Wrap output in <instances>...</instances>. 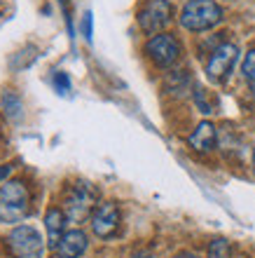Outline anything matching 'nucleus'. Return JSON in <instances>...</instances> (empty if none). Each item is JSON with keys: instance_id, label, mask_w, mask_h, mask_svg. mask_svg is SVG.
<instances>
[{"instance_id": "obj_18", "label": "nucleus", "mask_w": 255, "mask_h": 258, "mask_svg": "<svg viewBox=\"0 0 255 258\" xmlns=\"http://www.w3.org/2000/svg\"><path fill=\"white\" fill-rule=\"evenodd\" d=\"M174 258H197L195 253H190V251H181V253H176Z\"/></svg>"}, {"instance_id": "obj_19", "label": "nucleus", "mask_w": 255, "mask_h": 258, "mask_svg": "<svg viewBox=\"0 0 255 258\" xmlns=\"http://www.w3.org/2000/svg\"><path fill=\"white\" fill-rule=\"evenodd\" d=\"M131 258H154L152 253H148V251H138V253H134Z\"/></svg>"}, {"instance_id": "obj_16", "label": "nucleus", "mask_w": 255, "mask_h": 258, "mask_svg": "<svg viewBox=\"0 0 255 258\" xmlns=\"http://www.w3.org/2000/svg\"><path fill=\"white\" fill-rule=\"evenodd\" d=\"M82 33L92 42V12H84V17H82Z\"/></svg>"}, {"instance_id": "obj_11", "label": "nucleus", "mask_w": 255, "mask_h": 258, "mask_svg": "<svg viewBox=\"0 0 255 258\" xmlns=\"http://www.w3.org/2000/svg\"><path fill=\"white\" fill-rule=\"evenodd\" d=\"M66 223H68V218H66V214H63V209L52 207V209L45 214V228H47V237H49L47 244L52 246V249L59 246V239L63 237V232H66Z\"/></svg>"}, {"instance_id": "obj_15", "label": "nucleus", "mask_w": 255, "mask_h": 258, "mask_svg": "<svg viewBox=\"0 0 255 258\" xmlns=\"http://www.w3.org/2000/svg\"><path fill=\"white\" fill-rule=\"evenodd\" d=\"M54 87H56L59 94H68V92H70V78H68V73L56 71V73H54Z\"/></svg>"}, {"instance_id": "obj_12", "label": "nucleus", "mask_w": 255, "mask_h": 258, "mask_svg": "<svg viewBox=\"0 0 255 258\" xmlns=\"http://www.w3.org/2000/svg\"><path fill=\"white\" fill-rule=\"evenodd\" d=\"M0 108L10 120H19L24 115V106H21V99L14 92H5L3 99H0Z\"/></svg>"}, {"instance_id": "obj_3", "label": "nucleus", "mask_w": 255, "mask_h": 258, "mask_svg": "<svg viewBox=\"0 0 255 258\" xmlns=\"http://www.w3.org/2000/svg\"><path fill=\"white\" fill-rule=\"evenodd\" d=\"M99 190L87 181H77L66 190L63 195V214L68 223H82L89 214H94Z\"/></svg>"}, {"instance_id": "obj_6", "label": "nucleus", "mask_w": 255, "mask_h": 258, "mask_svg": "<svg viewBox=\"0 0 255 258\" xmlns=\"http://www.w3.org/2000/svg\"><path fill=\"white\" fill-rule=\"evenodd\" d=\"M236 59H239V47H236L234 42H222V45H218L206 61L208 80L215 82V85L225 82L229 78V73H232Z\"/></svg>"}, {"instance_id": "obj_4", "label": "nucleus", "mask_w": 255, "mask_h": 258, "mask_svg": "<svg viewBox=\"0 0 255 258\" xmlns=\"http://www.w3.org/2000/svg\"><path fill=\"white\" fill-rule=\"evenodd\" d=\"M7 251L12 258H42L45 256V239L31 225H14L5 237Z\"/></svg>"}, {"instance_id": "obj_7", "label": "nucleus", "mask_w": 255, "mask_h": 258, "mask_svg": "<svg viewBox=\"0 0 255 258\" xmlns=\"http://www.w3.org/2000/svg\"><path fill=\"white\" fill-rule=\"evenodd\" d=\"M145 54L159 68H171L181 59V42L171 33H157L145 42Z\"/></svg>"}, {"instance_id": "obj_2", "label": "nucleus", "mask_w": 255, "mask_h": 258, "mask_svg": "<svg viewBox=\"0 0 255 258\" xmlns=\"http://www.w3.org/2000/svg\"><path fill=\"white\" fill-rule=\"evenodd\" d=\"M181 26L192 33H202L222 21V7L215 0H188L181 10Z\"/></svg>"}, {"instance_id": "obj_13", "label": "nucleus", "mask_w": 255, "mask_h": 258, "mask_svg": "<svg viewBox=\"0 0 255 258\" xmlns=\"http://www.w3.org/2000/svg\"><path fill=\"white\" fill-rule=\"evenodd\" d=\"M241 73H243V78H246L250 85H255V47L248 49V52H246V56H243Z\"/></svg>"}, {"instance_id": "obj_8", "label": "nucleus", "mask_w": 255, "mask_h": 258, "mask_svg": "<svg viewBox=\"0 0 255 258\" xmlns=\"http://www.w3.org/2000/svg\"><path fill=\"white\" fill-rule=\"evenodd\" d=\"M120 209H117V204L115 202H103L99 204L92 214V232H94L96 237L101 239H108L113 237L117 228H120Z\"/></svg>"}, {"instance_id": "obj_14", "label": "nucleus", "mask_w": 255, "mask_h": 258, "mask_svg": "<svg viewBox=\"0 0 255 258\" xmlns=\"http://www.w3.org/2000/svg\"><path fill=\"white\" fill-rule=\"evenodd\" d=\"M208 258H232L229 253V244L225 239H213L208 246Z\"/></svg>"}, {"instance_id": "obj_20", "label": "nucleus", "mask_w": 255, "mask_h": 258, "mask_svg": "<svg viewBox=\"0 0 255 258\" xmlns=\"http://www.w3.org/2000/svg\"><path fill=\"white\" fill-rule=\"evenodd\" d=\"M253 171H255V148H253Z\"/></svg>"}, {"instance_id": "obj_9", "label": "nucleus", "mask_w": 255, "mask_h": 258, "mask_svg": "<svg viewBox=\"0 0 255 258\" xmlns=\"http://www.w3.org/2000/svg\"><path fill=\"white\" fill-rule=\"evenodd\" d=\"M87 246H89L87 235H84L80 228H73V230L63 232V237L59 239L56 256L59 258H80L82 253L87 251Z\"/></svg>"}, {"instance_id": "obj_17", "label": "nucleus", "mask_w": 255, "mask_h": 258, "mask_svg": "<svg viewBox=\"0 0 255 258\" xmlns=\"http://www.w3.org/2000/svg\"><path fill=\"white\" fill-rule=\"evenodd\" d=\"M10 174H12V167H10V164H3V167H0V183H5V178L10 176Z\"/></svg>"}, {"instance_id": "obj_10", "label": "nucleus", "mask_w": 255, "mask_h": 258, "mask_svg": "<svg viewBox=\"0 0 255 258\" xmlns=\"http://www.w3.org/2000/svg\"><path fill=\"white\" fill-rule=\"evenodd\" d=\"M215 139H218L215 124L204 120V122L197 124V129L190 134V148L197 150V153H211V150L215 148Z\"/></svg>"}, {"instance_id": "obj_1", "label": "nucleus", "mask_w": 255, "mask_h": 258, "mask_svg": "<svg viewBox=\"0 0 255 258\" xmlns=\"http://www.w3.org/2000/svg\"><path fill=\"white\" fill-rule=\"evenodd\" d=\"M31 211V192L24 181H5L0 185V221L10 225L21 223Z\"/></svg>"}, {"instance_id": "obj_5", "label": "nucleus", "mask_w": 255, "mask_h": 258, "mask_svg": "<svg viewBox=\"0 0 255 258\" xmlns=\"http://www.w3.org/2000/svg\"><path fill=\"white\" fill-rule=\"evenodd\" d=\"M138 26L143 33L157 35L171 24L174 19V7L168 0H145L138 10Z\"/></svg>"}]
</instances>
